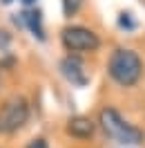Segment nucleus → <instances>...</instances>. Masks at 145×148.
Instances as JSON below:
<instances>
[{"label":"nucleus","instance_id":"f257e3e1","mask_svg":"<svg viewBox=\"0 0 145 148\" xmlns=\"http://www.w3.org/2000/svg\"><path fill=\"white\" fill-rule=\"evenodd\" d=\"M109 76L123 88H132V85L141 79L143 74V61L141 56L136 54L134 49H125V47H118L114 54L109 56Z\"/></svg>","mask_w":145,"mask_h":148},{"label":"nucleus","instance_id":"f03ea898","mask_svg":"<svg viewBox=\"0 0 145 148\" xmlns=\"http://www.w3.org/2000/svg\"><path fill=\"white\" fill-rule=\"evenodd\" d=\"M100 126L105 130V135L112 137L118 144H143V130H138L136 126L127 123L114 108H105L100 110Z\"/></svg>","mask_w":145,"mask_h":148},{"label":"nucleus","instance_id":"7ed1b4c3","mask_svg":"<svg viewBox=\"0 0 145 148\" xmlns=\"http://www.w3.org/2000/svg\"><path fill=\"white\" fill-rule=\"evenodd\" d=\"M29 119V106L22 97H11L9 101L0 108V132L2 135H11L20 130Z\"/></svg>","mask_w":145,"mask_h":148},{"label":"nucleus","instance_id":"20e7f679","mask_svg":"<svg viewBox=\"0 0 145 148\" xmlns=\"http://www.w3.org/2000/svg\"><path fill=\"white\" fill-rule=\"evenodd\" d=\"M60 38H63L65 49H69V52H94V49H98V45H100L98 36H96L91 29L81 27V25L65 27Z\"/></svg>","mask_w":145,"mask_h":148},{"label":"nucleus","instance_id":"39448f33","mask_svg":"<svg viewBox=\"0 0 145 148\" xmlns=\"http://www.w3.org/2000/svg\"><path fill=\"white\" fill-rule=\"evenodd\" d=\"M60 72L63 76L74 85H85L87 83V74H85V65L78 56H65L63 61H60Z\"/></svg>","mask_w":145,"mask_h":148},{"label":"nucleus","instance_id":"423d86ee","mask_svg":"<svg viewBox=\"0 0 145 148\" xmlns=\"http://www.w3.org/2000/svg\"><path fill=\"white\" fill-rule=\"evenodd\" d=\"M94 121L89 119V117H74V119H69V123H67V132L72 135V137H78V139H87L94 135Z\"/></svg>","mask_w":145,"mask_h":148},{"label":"nucleus","instance_id":"0eeeda50","mask_svg":"<svg viewBox=\"0 0 145 148\" xmlns=\"http://www.w3.org/2000/svg\"><path fill=\"white\" fill-rule=\"evenodd\" d=\"M22 16H25V23H27V27L31 29V34L43 40V38H45V29H43V23H40V14H38V11H25Z\"/></svg>","mask_w":145,"mask_h":148},{"label":"nucleus","instance_id":"6e6552de","mask_svg":"<svg viewBox=\"0 0 145 148\" xmlns=\"http://www.w3.org/2000/svg\"><path fill=\"white\" fill-rule=\"evenodd\" d=\"M81 5H83V0H63V11H65V16H74L76 11L81 9Z\"/></svg>","mask_w":145,"mask_h":148},{"label":"nucleus","instance_id":"1a4fd4ad","mask_svg":"<svg viewBox=\"0 0 145 148\" xmlns=\"http://www.w3.org/2000/svg\"><path fill=\"white\" fill-rule=\"evenodd\" d=\"M27 148H47V141H45V139H34Z\"/></svg>","mask_w":145,"mask_h":148},{"label":"nucleus","instance_id":"9d476101","mask_svg":"<svg viewBox=\"0 0 145 148\" xmlns=\"http://www.w3.org/2000/svg\"><path fill=\"white\" fill-rule=\"evenodd\" d=\"M22 2H25V5H31V2H36V0H22Z\"/></svg>","mask_w":145,"mask_h":148},{"label":"nucleus","instance_id":"9b49d317","mask_svg":"<svg viewBox=\"0 0 145 148\" xmlns=\"http://www.w3.org/2000/svg\"><path fill=\"white\" fill-rule=\"evenodd\" d=\"M2 2H11V0H2Z\"/></svg>","mask_w":145,"mask_h":148}]
</instances>
